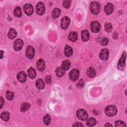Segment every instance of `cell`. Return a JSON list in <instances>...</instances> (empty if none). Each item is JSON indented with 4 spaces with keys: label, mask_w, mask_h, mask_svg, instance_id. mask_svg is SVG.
Returning <instances> with one entry per match:
<instances>
[{
    "label": "cell",
    "mask_w": 127,
    "mask_h": 127,
    "mask_svg": "<svg viewBox=\"0 0 127 127\" xmlns=\"http://www.w3.org/2000/svg\"><path fill=\"white\" fill-rule=\"evenodd\" d=\"M6 98L8 100H11L13 99L14 95V93L13 92H11L9 91H7L6 93Z\"/></svg>",
    "instance_id": "32"
},
{
    "label": "cell",
    "mask_w": 127,
    "mask_h": 127,
    "mask_svg": "<svg viewBox=\"0 0 127 127\" xmlns=\"http://www.w3.org/2000/svg\"><path fill=\"white\" fill-rule=\"evenodd\" d=\"M126 52L125 51L122 56L121 57L120 60L119 61L118 63V67L120 69H123L125 65V62H126Z\"/></svg>",
    "instance_id": "12"
},
{
    "label": "cell",
    "mask_w": 127,
    "mask_h": 127,
    "mask_svg": "<svg viewBox=\"0 0 127 127\" xmlns=\"http://www.w3.org/2000/svg\"><path fill=\"white\" fill-rule=\"evenodd\" d=\"M51 122V117L49 115L47 114L45 116L43 119V122L46 125H48Z\"/></svg>",
    "instance_id": "31"
},
{
    "label": "cell",
    "mask_w": 127,
    "mask_h": 127,
    "mask_svg": "<svg viewBox=\"0 0 127 127\" xmlns=\"http://www.w3.org/2000/svg\"><path fill=\"white\" fill-rule=\"evenodd\" d=\"M76 115L77 118L81 121H85L88 118V114L86 111L83 109H79L77 111Z\"/></svg>",
    "instance_id": "3"
},
{
    "label": "cell",
    "mask_w": 127,
    "mask_h": 127,
    "mask_svg": "<svg viewBox=\"0 0 127 127\" xmlns=\"http://www.w3.org/2000/svg\"><path fill=\"white\" fill-rule=\"evenodd\" d=\"M35 85L36 87L39 89L42 90L45 87V83L44 81L42 79H38L35 83Z\"/></svg>",
    "instance_id": "16"
},
{
    "label": "cell",
    "mask_w": 127,
    "mask_h": 127,
    "mask_svg": "<svg viewBox=\"0 0 127 127\" xmlns=\"http://www.w3.org/2000/svg\"><path fill=\"white\" fill-rule=\"evenodd\" d=\"M89 33L86 30H83L81 32V39L82 41L86 42L89 40Z\"/></svg>",
    "instance_id": "17"
},
{
    "label": "cell",
    "mask_w": 127,
    "mask_h": 127,
    "mask_svg": "<svg viewBox=\"0 0 127 127\" xmlns=\"http://www.w3.org/2000/svg\"><path fill=\"white\" fill-rule=\"evenodd\" d=\"M46 81L47 83L50 84L51 82V76L50 75H47L46 77Z\"/></svg>",
    "instance_id": "37"
},
{
    "label": "cell",
    "mask_w": 127,
    "mask_h": 127,
    "mask_svg": "<svg viewBox=\"0 0 127 127\" xmlns=\"http://www.w3.org/2000/svg\"><path fill=\"white\" fill-rule=\"evenodd\" d=\"M87 75L90 78H93L96 75V71L92 67H90L87 70Z\"/></svg>",
    "instance_id": "20"
},
{
    "label": "cell",
    "mask_w": 127,
    "mask_h": 127,
    "mask_svg": "<svg viewBox=\"0 0 127 127\" xmlns=\"http://www.w3.org/2000/svg\"><path fill=\"white\" fill-rule=\"evenodd\" d=\"M30 107V105L28 103H23L22 104L20 108V110L21 112H24L28 110Z\"/></svg>",
    "instance_id": "27"
},
{
    "label": "cell",
    "mask_w": 127,
    "mask_h": 127,
    "mask_svg": "<svg viewBox=\"0 0 127 127\" xmlns=\"http://www.w3.org/2000/svg\"><path fill=\"white\" fill-rule=\"evenodd\" d=\"M70 66V62L68 60H65L63 62L62 64V67L64 69V70H67L69 68Z\"/></svg>",
    "instance_id": "24"
},
{
    "label": "cell",
    "mask_w": 127,
    "mask_h": 127,
    "mask_svg": "<svg viewBox=\"0 0 127 127\" xmlns=\"http://www.w3.org/2000/svg\"><path fill=\"white\" fill-rule=\"evenodd\" d=\"M105 30L107 32H110L112 30V25L110 22H106L105 24Z\"/></svg>",
    "instance_id": "30"
},
{
    "label": "cell",
    "mask_w": 127,
    "mask_h": 127,
    "mask_svg": "<svg viewBox=\"0 0 127 127\" xmlns=\"http://www.w3.org/2000/svg\"><path fill=\"white\" fill-rule=\"evenodd\" d=\"M114 10V6L112 3H108L104 7V10L107 15H109L112 13Z\"/></svg>",
    "instance_id": "14"
},
{
    "label": "cell",
    "mask_w": 127,
    "mask_h": 127,
    "mask_svg": "<svg viewBox=\"0 0 127 127\" xmlns=\"http://www.w3.org/2000/svg\"><path fill=\"white\" fill-rule=\"evenodd\" d=\"M109 55V50L107 49H103L101 50L99 53V58L102 60H106L108 59Z\"/></svg>",
    "instance_id": "10"
},
{
    "label": "cell",
    "mask_w": 127,
    "mask_h": 127,
    "mask_svg": "<svg viewBox=\"0 0 127 127\" xmlns=\"http://www.w3.org/2000/svg\"><path fill=\"white\" fill-rule=\"evenodd\" d=\"M100 8L101 6L98 2L96 1L91 2L90 5V10L93 14H98L100 11Z\"/></svg>",
    "instance_id": "2"
},
{
    "label": "cell",
    "mask_w": 127,
    "mask_h": 127,
    "mask_svg": "<svg viewBox=\"0 0 127 127\" xmlns=\"http://www.w3.org/2000/svg\"><path fill=\"white\" fill-rule=\"evenodd\" d=\"M108 43V39L107 38H103L101 41V44L102 46L106 45Z\"/></svg>",
    "instance_id": "35"
},
{
    "label": "cell",
    "mask_w": 127,
    "mask_h": 127,
    "mask_svg": "<svg viewBox=\"0 0 127 127\" xmlns=\"http://www.w3.org/2000/svg\"><path fill=\"white\" fill-rule=\"evenodd\" d=\"M28 75L30 78H34L36 75V72L35 69L33 67H30L28 70Z\"/></svg>",
    "instance_id": "22"
},
{
    "label": "cell",
    "mask_w": 127,
    "mask_h": 127,
    "mask_svg": "<svg viewBox=\"0 0 127 127\" xmlns=\"http://www.w3.org/2000/svg\"><path fill=\"white\" fill-rule=\"evenodd\" d=\"M78 37L77 33L76 32L72 31L71 32L68 36V39L71 42H75L77 40Z\"/></svg>",
    "instance_id": "21"
},
{
    "label": "cell",
    "mask_w": 127,
    "mask_h": 127,
    "mask_svg": "<svg viewBox=\"0 0 127 127\" xmlns=\"http://www.w3.org/2000/svg\"><path fill=\"white\" fill-rule=\"evenodd\" d=\"M70 23V19L67 17H64L61 20V26L63 29H66Z\"/></svg>",
    "instance_id": "7"
},
{
    "label": "cell",
    "mask_w": 127,
    "mask_h": 127,
    "mask_svg": "<svg viewBox=\"0 0 127 127\" xmlns=\"http://www.w3.org/2000/svg\"><path fill=\"white\" fill-rule=\"evenodd\" d=\"M23 45V41L20 39H18L16 40L14 43L13 48L14 50L18 51L21 49Z\"/></svg>",
    "instance_id": "9"
},
{
    "label": "cell",
    "mask_w": 127,
    "mask_h": 127,
    "mask_svg": "<svg viewBox=\"0 0 127 127\" xmlns=\"http://www.w3.org/2000/svg\"><path fill=\"white\" fill-rule=\"evenodd\" d=\"M16 35H17V32L15 31V30L13 28H11L9 29L8 32L7 36L9 38L12 39L16 37Z\"/></svg>",
    "instance_id": "23"
},
{
    "label": "cell",
    "mask_w": 127,
    "mask_h": 127,
    "mask_svg": "<svg viewBox=\"0 0 127 127\" xmlns=\"http://www.w3.org/2000/svg\"><path fill=\"white\" fill-rule=\"evenodd\" d=\"M116 127H126V124L122 121H117L115 122Z\"/></svg>",
    "instance_id": "34"
},
{
    "label": "cell",
    "mask_w": 127,
    "mask_h": 127,
    "mask_svg": "<svg viewBox=\"0 0 127 127\" xmlns=\"http://www.w3.org/2000/svg\"><path fill=\"white\" fill-rule=\"evenodd\" d=\"M14 14L15 16L17 17H19L21 16L22 15V12H21V9L20 7L19 6H16L14 10Z\"/></svg>",
    "instance_id": "29"
},
{
    "label": "cell",
    "mask_w": 127,
    "mask_h": 127,
    "mask_svg": "<svg viewBox=\"0 0 127 127\" xmlns=\"http://www.w3.org/2000/svg\"><path fill=\"white\" fill-rule=\"evenodd\" d=\"M77 87H79V88H82V87H83V86H84V81H83V80L82 79H81L79 81L78 83H77Z\"/></svg>",
    "instance_id": "36"
},
{
    "label": "cell",
    "mask_w": 127,
    "mask_h": 127,
    "mask_svg": "<svg viewBox=\"0 0 127 127\" xmlns=\"http://www.w3.org/2000/svg\"><path fill=\"white\" fill-rule=\"evenodd\" d=\"M23 9H24V12L27 15H31L33 13V10H34L33 6L29 3L25 4L24 5Z\"/></svg>",
    "instance_id": "8"
},
{
    "label": "cell",
    "mask_w": 127,
    "mask_h": 127,
    "mask_svg": "<svg viewBox=\"0 0 127 127\" xmlns=\"http://www.w3.org/2000/svg\"><path fill=\"white\" fill-rule=\"evenodd\" d=\"M83 125L82 124H81V123H75L73 125V127H83Z\"/></svg>",
    "instance_id": "38"
},
{
    "label": "cell",
    "mask_w": 127,
    "mask_h": 127,
    "mask_svg": "<svg viewBox=\"0 0 127 127\" xmlns=\"http://www.w3.org/2000/svg\"><path fill=\"white\" fill-rule=\"evenodd\" d=\"M26 74L24 71H20L17 74V78L21 82H24L26 80Z\"/></svg>",
    "instance_id": "15"
},
{
    "label": "cell",
    "mask_w": 127,
    "mask_h": 127,
    "mask_svg": "<svg viewBox=\"0 0 127 127\" xmlns=\"http://www.w3.org/2000/svg\"><path fill=\"white\" fill-rule=\"evenodd\" d=\"M36 66L37 69L40 71H43L45 68V63L43 59H39L37 61L36 63Z\"/></svg>",
    "instance_id": "13"
},
{
    "label": "cell",
    "mask_w": 127,
    "mask_h": 127,
    "mask_svg": "<svg viewBox=\"0 0 127 127\" xmlns=\"http://www.w3.org/2000/svg\"><path fill=\"white\" fill-rule=\"evenodd\" d=\"M61 14V10L59 8H55L52 12V17L54 18H56L59 16Z\"/></svg>",
    "instance_id": "26"
},
{
    "label": "cell",
    "mask_w": 127,
    "mask_h": 127,
    "mask_svg": "<svg viewBox=\"0 0 127 127\" xmlns=\"http://www.w3.org/2000/svg\"><path fill=\"white\" fill-rule=\"evenodd\" d=\"M65 70H64L62 66L59 67H58L56 70V74L58 77H61L65 74Z\"/></svg>",
    "instance_id": "19"
},
{
    "label": "cell",
    "mask_w": 127,
    "mask_h": 127,
    "mask_svg": "<svg viewBox=\"0 0 127 127\" xmlns=\"http://www.w3.org/2000/svg\"><path fill=\"white\" fill-rule=\"evenodd\" d=\"M90 28L91 31L94 33L98 32L100 29V23L97 21H93L91 23Z\"/></svg>",
    "instance_id": "11"
},
{
    "label": "cell",
    "mask_w": 127,
    "mask_h": 127,
    "mask_svg": "<svg viewBox=\"0 0 127 127\" xmlns=\"http://www.w3.org/2000/svg\"><path fill=\"white\" fill-rule=\"evenodd\" d=\"M96 123V120L93 118H90L88 119L86 121V125L89 127L94 126Z\"/></svg>",
    "instance_id": "28"
},
{
    "label": "cell",
    "mask_w": 127,
    "mask_h": 127,
    "mask_svg": "<svg viewBox=\"0 0 127 127\" xmlns=\"http://www.w3.org/2000/svg\"><path fill=\"white\" fill-rule=\"evenodd\" d=\"M1 119L4 121H8L9 119V113L7 112H3L0 115Z\"/></svg>",
    "instance_id": "25"
},
{
    "label": "cell",
    "mask_w": 127,
    "mask_h": 127,
    "mask_svg": "<svg viewBox=\"0 0 127 127\" xmlns=\"http://www.w3.org/2000/svg\"><path fill=\"white\" fill-rule=\"evenodd\" d=\"M64 53L66 57H70L73 54V50L71 48V47H70L69 46L66 45L65 47L64 48Z\"/></svg>",
    "instance_id": "18"
},
{
    "label": "cell",
    "mask_w": 127,
    "mask_h": 127,
    "mask_svg": "<svg viewBox=\"0 0 127 127\" xmlns=\"http://www.w3.org/2000/svg\"><path fill=\"white\" fill-rule=\"evenodd\" d=\"M3 103H4V100H3V98H2V97H0V104H1V105H0V108H1V107H2V105H3Z\"/></svg>",
    "instance_id": "39"
},
{
    "label": "cell",
    "mask_w": 127,
    "mask_h": 127,
    "mask_svg": "<svg viewBox=\"0 0 127 127\" xmlns=\"http://www.w3.org/2000/svg\"><path fill=\"white\" fill-rule=\"evenodd\" d=\"M36 12L38 15H42L45 10V7L42 2H39L36 7Z\"/></svg>",
    "instance_id": "4"
},
{
    "label": "cell",
    "mask_w": 127,
    "mask_h": 127,
    "mask_svg": "<svg viewBox=\"0 0 127 127\" xmlns=\"http://www.w3.org/2000/svg\"><path fill=\"white\" fill-rule=\"evenodd\" d=\"M105 127H108V126H109V127H112V125H111V124H109V123H107L106 125H105V126H104Z\"/></svg>",
    "instance_id": "41"
},
{
    "label": "cell",
    "mask_w": 127,
    "mask_h": 127,
    "mask_svg": "<svg viewBox=\"0 0 127 127\" xmlns=\"http://www.w3.org/2000/svg\"><path fill=\"white\" fill-rule=\"evenodd\" d=\"M79 72L78 70L76 69H72L69 74L70 79L72 81L76 80L79 77Z\"/></svg>",
    "instance_id": "5"
},
{
    "label": "cell",
    "mask_w": 127,
    "mask_h": 127,
    "mask_svg": "<svg viewBox=\"0 0 127 127\" xmlns=\"http://www.w3.org/2000/svg\"><path fill=\"white\" fill-rule=\"evenodd\" d=\"M71 0H64L63 1V5L64 7H65V8H68L70 7V4H71Z\"/></svg>",
    "instance_id": "33"
},
{
    "label": "cell",
    "mask_w": 127,
    "mask_h": 127,
    "mask_svg": "<svg viewBox=\"0 0 127 127\" xmlns=\"http://www.w3.org/2000/svg\"><path fill=\"white\" fill-rule=\"evenodd\" d=\"M35 55V50L33 47L29 46L27 47L26 51V56L29 59H32Z\"/></svg>",
    "instance_id": "6"
},
{
    "label": "cell",
    "mask_w": 127,
    "mask_h": 127,
    "mask_svg": "<svg viewBox=\"0 0 127 127\" xmlns=\"http://www.w3.org/2000/svg\"><path fill=\"white\" fill-rule=\"evenodd\" d=\"M4 52H3L2 51H0V54H1V57H0V59H2V57H3V54Z\"/></svg>",
    "instance_id": "40"
},
{
    "label": "cell",
    "mask_w": 127,
    "mask_h": 127,
    "mask_svg": "<svg viewBox=\"0 0 127 127\" xmlns=\"http://www.w3.org/2000/svg\"><path fill=\"white\" fill-rule=\"evenodd\" d=\"M117 112V108L114 105H109L105 109V114L109 117L114 116L116 114Z\"/></svg>",
    "instance_id": "1"
}]
</instances>
